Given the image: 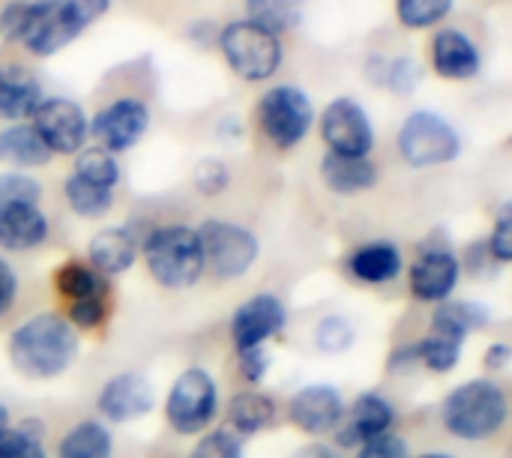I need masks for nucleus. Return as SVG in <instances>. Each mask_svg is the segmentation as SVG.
<instances>
[{"label":"nucleus","instance_id":"5","mask_svg":"<svg viewBox=\"0 0 512 458\" xmlns=\"http://www.w3.org/2000/svg\"><path fill=\"white\" fill-rule=\"evenodd\" d=\"M507 420V396L495 381H468L444 402V426L462 441H483Z\"/></svg>","mask_w":512,"mask_h":458},{"label":"nucleus","instance_id":"22","mask_svg":"<svg viewBox=\"0 0 512 458\" xmlns=\"http://www.w3.org/2000/svg\"><path fill=\"white\" fill-rule=\"evenodd\" d=\"M87 252H90V261H93V267L99 273L117 276V273H126L135 264L138 246H135V237L126 228H105L90 240Z\"/></svg>","mask_w":512,"mask_h":458},{"label":"nucleus","instance_id":"23","mask_svg":"<svg viewBox=\"0 0 512 458\" xmlns=\"http://www.w3.org/2000/svg\"><path fill=\"white\" fill-rule=\"evenodd\" d=\"M0 159L15 168H42V165H48L51 153L33 126L15 123L0 132Z\"/></svg>","mask_w":512,"mask_h":458},{"label":"nucleus","instance_id":"13","mask_svg":"<svg viewBox=\"0 0 512 458\" xmlns=\"http://www.w3.org/2000/svg\"><path fill=\"white\" fill-rule=\"evenodd\" d=\"M147 126H150V108L135 96H123L105 105L93 117L90 132L99 138L102 150L123 153V150H132L144 138Z\"/></svg>","mask_w":512,"mask_h":458},{"label":"nucleus","instance_id":"24","mask_svg":"<svg viewBox=\"0 0 512 458\" xmlns=\"http://www.w3.org/2000/svg\"><path fill=\"white\" fill-rule=\"evenodd\" d=\"M402 270V255L390 243H372L351 255V273L366 285H384Z\"/></svg>","mask_w":512,"mask_h":458},{"label":"nucleus","instance_id":"19","mask_svg":"<svg viewBox=\"0 0 512 458\" xmlns=\"http://www.w3.org/2000/svg\"><path fill=\"white\" fill-rule=\"evenodd\" d=\"M456 282H459V261L444 249L423 252L411 267V291L420 300L444 303L453 294Z\"/></svg>","mask_w":512,"mask_h":458},{"label":"nucleus","instance_id":"26","mask_svg":"<svg viewBox=\"0 0 512 458\" xmlns=\"http://www.w3.org/2000/svg\"><path fill=\"white\" fill-rule=\"evenodd\" d=\"M303 6L306 0H246V21L279 36L303 21Z\"/></svg>","mask_w":512,"mask_h":458},{"label":"nucleus","instance_id":"44","mask_svg":"<svg viewBox=\"0 0 512 458\" xmlns=\"http://www.w3.org/2000/svg\"><path fill=\"white\" fill-rule=\"evenodd\" d=\"M507 360H510V348H507V345H495V348H489L486 366H489V369H498V366H504Z\"/></svg>","mask_w":512,"mask_h":458},{"label":"nucleus","instance_id":"38","mask_svg":"<svg viewBox=\"0 0 512 458\" xmlns=\"http://www.w3.org/2000/svg\"><path fill=\"white\" fill-rule=\"evenodd\" d=\"M192 458H243V450H240V444H237L234 435H228V432H213V435H207V438L195 447Z\"/></svg>","mask_w":512,"mask_h":458},{"label":"nucleus","instance_id":"27","mask_svg":"<svg viewBox=\"0 0 512 458\" xmlns=\"http://www.w3.org/2000/svg\"><path fill=\"white\" fill-rule=\"evenodd\" d=\"M489 324V312L480 303H441L435 318H432V330L435 333H447L453 339H468V333L480 330Z\"/></svg>","mask_w":512,"mask_h":458},{"label":"nucleus","instance_id":"45","mask_svg":"<svg viewBox=\"0 0 512 458\" xmlns=\"http://www.w3.org/2000/svg\"><path fill=\"white\" fill-rule=\"evenodd\" d=\"M291 458H339L333 450H327V447H318V444H312V447H303L300 453H294Z\"/></svg>","mask_w":512,"mask_h":458},{"label":"nucleus","instance_id":"8","mask_svg":"<svg viewBox=\"0 0 512 458\" xmlns=\"http://www.w3.org/2000/svg\"><path fill=\"white\" fill-rule=\"evenodd\" d=\"M195 234H198L204 267L219 279H240L258 261V240L243 225L210 219Z\"/></svg>","mask_w":512,"mask_h":458},{"label":"nucleus","instance_id":"20","mask_svg":"<svg viewBox=\"0 0 512 458\" xmlns=\"http://www.w3.org/2000/svg\"><path fill=\"white\" fill-rule=\"evenodd\" d=\"M42 102V87L21 63H0V120H21Z\"/></svg>","mask_w":512,"mask_h":458},{"label":"nucleus","instance_id":"32","mask_svg":"<svg viewBox=\"0 0 512 458\" xmlns=\"http://www.w3.org/2000/svg\"><path fill=\"white\" fill-rule=\"evenodd\" d=\"M417 357L432 369V372H450L459 357H462V339H453L447 333H429L420 345H417Z\"/></svg>","mask_w":512,"mask_h":458},{"label":"nucleus","instance_id":"2","mask_svg":"<svg viewBox=\"0 0 512 458\" xmlns=\"http://www.w3.org/2000/svg\"><path fill=\"white\" fill-rule=\"evenodd\" d=\"M78 357V336L75 330L51 312L33 315L24 321L9 339V360L12 366L33 381H48L66 372Z\"/></svg>","mask_w":512,"mask_h":458},{"label":"nucleus","instance_id":"1","mask_svg":"<svg viewBox=\"0 0 512 458\" xmlns=\"http://www.w3.org/2000/svg\"><path fill=\"white\" fill-rule=\"evenodd\" d=\"M108 6L111 0H12L0 9V39L51 57L96 24Z\"/></svg>","mask_w":512,"mask_h":458},{"label":"nucleus","instance_id":"43","mask_svg":"<svg viewBox=\"0 0 512 458\" xmlns=\"http://www.w3.org/2000/svg\"><path fill=\"white\" fill-rule=\"evenodd\" d=\"M15 297H18V276H15V270L0 258V315L9 312V306L15 303Z\"/></svg>","mask_w":512,"mask_h":458},{"label":"nucleus","instance_id":"39","mask_svg":"<svg viewBox=\"0 0 512 458\" xmlns=\"http://www.w3.org/2000/svg\"><path fill=\"white\" fill-rule=\"evenodd\" d=\"M108 315V300H81V303H69V318L75 327H99Z\"/></svg>","mask_w":512,"mask_h":458},{"label":"nucleus","instance_id":"6","mask_svg":"<svg viewBox=\"0 0 512 458\" xmlns=\"http://www.w3.org/2000/svg\"><path fill=\"white\" fill-rule=\"evenodd\" d=\"M219 48L243 81H267L279 72L285 48L276 33L252 24V21H231L219 33Z\"/></svg>","mask_w":512,"mask_h":458},{"label":"nucleus","instance_id":"35","mask_svg":"<svg viewBox=\"0 0 512 458\" xmlns=\"http://www.w3.org/2000/svg\"><path fill=\"white\" fill-rule=\"evenodd\" d=\"M354 342V330L342 318H327L318 324V348L327 354H342Z\"/></svg>","mask_w":512,"mask_h":458},{"label":"nucleus","instance_id":"41","mask_svg":"<svg viewBox=\"0 0 512 458\" xmlns=\"http://www.w3.org/2000/svg\"><path fill=\"white\" fill-rule=\"evenodd\" d=\"M270 369V354L264 351V345L258 348H243L240 351V375L249 381V384H258Z\"/></svg>","mask_w":512,"mask_h":458},{"label":"nucleus","instance_id":"18","mask_svg":"<svg viewBox=\"0 0 512 458\" xmlns=\"http://www.w3.org/2000/svg\"><path fill=\"white\" fill-rule=\"evenodd\" d=\"M342 432H339V444L342 447H363L372 438L387 435V429L393 426V408L387 405V399L375 396V393H363L348 414H342L339 420Z\"/></svg>","mask_w":512,"mask_h":458},{"label":"nucleus","instance_id":"17","mask_svg":"<svg viewBox=\"0 0 512 458\" xmlns=\"http://www.w3.org/2000/svg\"><path fill=\"white\" fill-rule=\"evenodd\" d=\"M432 66L441 78L468 81L480 72L483 57L468 33H462L456 27H444L432 42Z\"/></svg>","mask_w":512,"mask_h":458},{"label":"nucleus","instance_id":"46","mask_svg":"<svg viewBox=\"0 0 512 458\" xmlns=\"http://www.w3.org/2000/svg\"><path fill=\"white\" fill-rule=\"evenodd\" d=\"M6 429H9V414H6V408L0 405V435H3Z\"/></svg>","mask_w":512,"mask_h":458},{"label":"nucleus","instance_id":"7","mask_svg":"<svg viewBox=\"0 0 512 458\" xmlns=\"http://www.w3.org/2000/svg\"><path fill=\"white\" fill-rule=\"evenodd\" d=\"M459 132L435 111H414L399 129V153L411 168H438L459 156Z\"/></svg>","mask_w":512,"mask_h":458},{"label":"nucleus","instance_id":"15","mask_svg":"<svg viewBox=\"0 0 512 458\" xmlns=\"http://www.w3.org/2000/svg\"><path fill=\"white\" fill-rule=\"evenodd\" d=\"M342 414H345V402H342L339 390H333L327 384L306 387L291 399V420L297 429H303L309 435L333 432L339 426Z\"/></svg>","mask_w":512,"mask_h":458},{"label":"nucleus","instance_id":"36","mask_svg":"<svg viewBox=\"0 0 512 458\" xmlns=\"http://www.w3.org/2000/svg\"><path fill=\"white\" fill-rule=\"evenodd\" d=\"M384 84L387 87H393V90H399V93H411L414 90V84H417V78H420V69H417V63L411 60V57H396V60H387V66H384Z\"/></svg>","mask_w":512,"mask_h":458},{"label":"nucleus","instance_id":"11","mask_svg":"<svg viewBox=\"0 0 512 458\" xmlns=\"http://www.w3.org/2000/svg\"><path fill=\"white\" fill-rule=\"evenodd\" d=\"M30 126L42 138L48 153H63V156L78 153L87 141V132H90L84 108L72 99H63V96L42 99L33 111Z\"/></svg>","mask_w":512,"mask_h":458},{"label":"nucleus","instance_id":"12","mask_svg":"<svg viewBox=\"0 0 512 458\" xmlns=\"http://www.w3.org/2000/svg\"><path fill=\"white\" fill-rule=\"evenodd\" d=\"M321 135H324L330 153H339V156H369L375 147L372 120L366 117L363 105L348 96L333 99L324 108Z\"/></svg>","mask_w":512,"mask_h":458},{"label":"nucleus","instance_id":"34","mask_svg":"<svg viewBox=\"0 0 512 458\" xmlns=\"http://www.w3.org/2000/svg\"><path fill=\"white\" fill-rule=\"evenodd\" d=\"M0 458H45L42 438L36 435L33 423H24L21 429H6L0 435Z\"/></svg>","mask_w":512,"mask_h":458},{"label":"nucleus","instance_id":"3","mask_svg":"<svg viewBox=\"0 0 512 458\" xmlns=\"http://www.w3.org/2000/svg\"><path fill=\"white\" fill-rule=\"evenodd\" d=\"M42 189L27 174L0 177V246L24 252L48 237V219L39 207Z\"/></svg>","mask_w":512,"mask_h":458},{"label":"nucleus","instance_id":"30","mask_svg":"<svg viewBox=\"0 0 512 458\" xmlns=\"http://www.w3.org/2000/svg\"><path fill=\"white\" fill-rule=\"evenodd\" d=\"M66 201H69V207L78 213V216H84V219H99V216H105L108 210H111V204H114V192L111 189H102V186H93V183H87V180H81V177H69L66 180Z\"/></svg>","mask_w":512,"mask_h":458},{"label":"nucleus","instance_id":"21","mask_svg":"<svg viewBox=\"0 0 512 458\" xmlns=\"http://www.w3.org/2000/svg\"><path fill=\"white\" fill-rule=\"evenodd\" d=\"M321 177L330 192L336 195H360L375 186L378 168L369 162V156H339L327 153L321 159Z\"/></svg>","mask_w":512,"mask_h":458},{"label":"nucleus","instance_id":"29","mask_svg":"<svg viewBox=\"0 0 512 458\" xmlns=\"http://www.w3.org/2000/svg\"><path fill=\"white\" fill-rule=\"evenodd\" d=\"M60 458H111V432L93 420L78 423L60 441Z\"/></svg>","mask_w":512,"mask_h":458},{"label":"nucleus","instance_id":"28","mask_svg":"<svg viewBox=\"0 0 512 458\" xmlns=\"http://www.w3.org/2000/svg\"><path fill=\"white\" fill-rule=\"evenodd\" d=\"M228 420L237 432L243 435H258L267 426H273L276 420V405L264 396V393H237L231 408H228Z\"/></svg>","mask_w":512,"mask_h":458},{"label":"nucleus","instance_id":"40","mask_svg":"<svg viewBox=\"0 0 512 458\" xmlns=\"http://www.w3.org/2000/svg\"><path fill=\"white\" fill-rule=\"evenodd\" d=\"M357 458H411L408 453V444L402 438H393V435H381V438H372L360 447Z\"/></svg>","mask_w":512,"mask_h":458},{"label":"nucleus","instance_id":"10","mask_svg":"<svg viewBox=\"0 0 512 458\" xmlns=\"http://www.w3.org/2000/svg\"><path fill=\"white\" fill-rule=\"evenodd\" d=\"M216 408H219V393L213 378L204 369H186L168 393L165 417L180 435H195L213 423Z\"/></svg>","mask_w":512,"mask_h":458},{"label":"nucleus","instance_id":"14","mask_svg":"<svg viewBox=\"0 0 512 458\" xmlns=\"http://www.w3.org/2000/svg\"><path fill=\"white\" fill-rule=\"evenodd\" d=\"M288 315L279 297L273 294H258L252 300H246L231 321V339L237 345V351L243 348H258L264 345L270 336H276L285 327Z\"/></svg>","mask_w":512,"mask_h":458},{"label":"nucleus","instance_id":"25","mask_svg":"<svg viewBox=\"0 0 512 458\" xmlns=\"http://www.w3.org/2000/svg\"><path fill=\"white\" fill-rule=\"evenodd\" d=\"M54 285L57 291L69 300V303H81V300H108V282L93 273L90 267L69 261L54 273Z\"/></svg>","mask_w":512,"mask_h":458},{"label":"nucleus","instance_id":"42","mask_svg":"<svg viewBox=\"0 0 512 458\" xmlns=\"http://www.w3.org/2000/svg\"><path fill=\"white\" fill-rule=\"evenodd\" d=\"M489 249L498 261H510L512 258V222L510 216H501L495 231H492V240H489Z\"/></svg>","mask_w":512,"mask_h":458},{"label":"nucleus","instance_id":"47","mask_svg":"<svg viewBox=\"0 0 512 458\" xmlns=\"http://www.w3.org/2000/svg\"><path fill=\"white\" fill-rule=\"evenodd\" d=\"M423 458H450V456H438V453H435V456H423Z\"/></svg>","mask_w":512,"mask_h":458},{"label":"nucleus","instance_id":"33","mask_svg":"<svg viewBox=\"0 0 512 458\" xmlns=\"http://www.w3.org/2000/svg\"><path fill=\"white\" fill-rule=\"evenodd\" d=\"M453 3L456 0H396V12L408 30H426V27H435L438 21H444L450 15Z\"/></svg>","mask_w":512,"mask_h":458},{"label":"nucleus","instance_id":"37","mask_svg":"<svg viewBox=\"0 0 512 458\" xmlns=\"http://www.w3.org/2000/svg\"><path fill=\"white\" fill-rule=\"evenodd\" d=\"M192 177H195L198 192H204V195H219L228 186V168L219 159H201L195 165Z\"/></svg>","mask_w":512,"mask_h":458},{"label":"nucleus","instance_id":"31","mask_svg":"<svg viewBox=\"0 0 512 458\" xmlns=\"http://www.w3.org/2000/svg\"><path fill=\"white\" fill-rule=\"evenodd\" d=\"M72 174L81 177V180H87V183H93V186H102V189H111L114 192V186L120 180V165H117V159L108 150L90 147V150H81L78 153V162H75V171Z\"/></svg>","mask_w":512,"mask_h":458},{"label":"nucleus","instance_id":"9","mask_svg":"<svg viewBox=\"0 0 512 458\" xmlns=\"http://www.w3.org/2000/svg\"><path fill=\"white\" fill-rule=\"evenodd\" d=\"M312 120H315L312 99L294 84H279V87L267 90L258 102L261 132L282 150L297 147L309 135Z\"/></svg>","mask_w":512,"mask_h":458},{"label":"nucleus","instance_id":"4","mask_svg":"<svg viewBox=\"0 0 512 458\" xmlns=\"http://www.w3.org/2000/svg\"><path fill=\"white\" fill-rule=\"evenodd\" d=\"M144 261L153 279L171 291L192 288L204 273L198 234L186 225H165L150 231L144 243Z\"/></svg>","mask_w":512,"mask_h":458},{"label":"nucleus","instance_id":"16","mask_svg":"<svg viewBox=\"0 0 512 458\" xmlns=\"http://www.w3.org/2000/svg\"><path fill=\"white\" fill-rule=\"evenodd\" d=\"M153 408V387L141 375H117L99 390V411L111 423H129Z\"/></svg>","mask_w":512,"mask_h":458}]
</instances>
